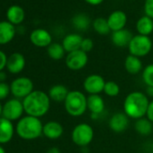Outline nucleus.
I'll list each match as a JSON object with an SVG mask.
<instances>
[{
	"label": "nucleus",
	"mask_w": 153,
	"mask_h": 153,
	"mask_svg": "<svg viewBox=\"0 0 153 153\" xmlns=\"http://www.w3.org/2000/svg\"><path fill=\"white\" fill-rule=\"evenodd\" d=\"M42 129L43 124L41 119L30 115L22 117L16 126L17 135L25 140H33L41 137Z\"/></svg>",
	"instance_id": "nucleus-3"
},
{
	"label": "nucleus",
	"mask_w": 153,
	"mask_h": 153,
	"mask_svg": "<svg viewBox=\"0 0 153 153\" xmlns=\"http://www.w3.org/2000/svg\"><path fill=\"white\" fill-rule=\"evenodd\" d=\"M25 17V13L23 7L17 5L11 6L7 11V18L9 23L12 25H20Z\"/></svg>",
	"instance_id": "nucleus-23"
},
{
	"label": "nucleus",
	"mask_w": 153,
	"mask_h": 153,
	"mask_svg": "<svg viewBox=\"0 0 153 153\" xmlns=\"http://www.w3.org/2000/svg\"><path fill=\"white\" fill-rule=\"evenodd\" d=\"M7 79V74L4 72V70L0 71V82H5Z\"/></svg>",
	"instance_id": "nucleus-39"
},
{
	"label": "nucleus",
	"mask_w": 153,
	"mask_h": 153,
	"mask_svg": "<svg viewBox=\"0 0 153 153\" xmlns=\"http://www.w3.org/2000/svg\"><path fill=\"white\" fill-rule=\"evenodd\" d=\"M84 1L90 6H99L104 2V0H84Z\"/></svg>",
	"instance_id": "nucleus-36"
},
{
	"label": "nucleus",
	"mask_w": 153,
	"mask_h": 153,
	"mask_svg": "<svg viewBox=\"0 0 153 153\" xmlns=\"http://www.w3.org/2000/svg\"><path fill=\"white\" fill-rule=\"evenodd\" d=\"M23 105L27 115L42 118L50 110L51 99L47 93L42 90H33L23 99Z\"/></svg>",
	"instance_id": "nucleus-1"
},
{
	"label": "nucleus",
	"mask_w": 153,
	"mask_h": 153,
	"mask_svg": "<svg viewBox=\"0 0 153 153\" xmlns=\"http://www.w3.org/2000/svg\"><path fill=\"white\" fill-rule=\"evenodd\" d=\"M65 63L68 69L73 71H78L83 69L88 63V53L81 50L75 51L67 53L65 58Z\"/></svg>",
	"instance_id": "nucleus-9"
},
{
	"label": "nucleus",
	"mask_w": 153,
	"mask_h": 153,
	"mask_svg": "<svg viewBox=\"0 0 153 153\" xmlns=\"http://www.w3.org/2000/svg\"><path fill=\"white\" fill-rule=\"evenodd\" d=\"M47 53H48V56L51 59H53V60H60L65 57L67 52L64 50L61 43L52 42L47 48Z\"/></svg>",
	"instance_id": "nucleus-27"
},
{
	"label": "nucleus",
	"mask_w": 153,
	"mask_h": 153,
	"mask_svg": "<svg viewBox=\"0 0 153 153\" xmlns=\"http://www.w3.org/2000/svg\"><path fill=\"white\" fill-rule=\"evenodd\" d=\"M134 129L140 135L148 136L153 131V123L147 117H142L135 121Z\"/></svg>",
	"instance_id": "nucleus-26"
},
{
	"label": "nucleus",
	"mask_w": 153,
	"mask_h": 153,
	"mask_svg": "<svg viewBox=\"0 0 153 153\" xmlns=\"http://www.w3.org/2000/svg\"><path fill=\"white\" fill-rule=\"evenodd\" d=\"M69 91L68 90L67 87L61 84H57L52 86L48 92V96L51 101L56 103H64L66 100Z\"/></svg>",
	"instance_id": "nucleus-21"
},
{
	"label": "nucleus",
	"mask_w": 153,
	"mask_h": 153,
	"mask_svg": "<svg viewBox=\"0 0 153 153\" xmlns=\"http://www.w3.org/2000/svg\"><path fill=\"white\" fill-rule=\"evenodd\" d=\"M106 19L112 33L124 29L127 24V16L122 10L113 11Z\"/></svg>",
	"instance_id": "nucleus-14"
},
{
	"label": "nucleus",
	"mask_w": 153,
	"mask_h": 153,
	"mask_svg": "<svg viewBox=\"0 0 153 153\" xmlns=\"http://www.w3.org/2000/svg\"><path fill=\"white\" fill-rule=\"evenodd\" d=\"M94 48V42L90 38H83V41L81 42L80 50L83 51L86 53L90 52Z\"/></svg>",
	"instance_id": "nucleus-32"
},
{
	"label": "nucleus",
	"mask_w": 153,
	"mask_h": 153,
	"mask_svg": "<svg viewBox=\"0 0 153 153\" xmlns=\"http://www.w3.org/2000/svg\"><path fill=\"white\" fill-rule=\"evenodd\" d=\"M128 50L131 55L138 58L145 57L152 50V41L149 36L140 34L133 35L131 42L129 43Z\"/></svg>",
	"instance_id": "nucleus-6"
},
{
	"label": "nucleus",
	"mask_w": 153,
	"mask_h": 153,
	"mask_svg": "<svg viewBox=\"0 0 153 153\" xmlns=\"http://www.w3.org/2000/svg\"><path fill=\"white\" fill-rule=\"evenodd\" d=\"M7 54L0 50V71L4 70L5 68H7Z\"/></svg>",
	"instance_id": "nucleus-34"
},
{
	"label": "nucleus",
	"mask_w": 153,
	"mask_h": 153,
	"mask_svg": "<svg viewBox=\"0 0 153 153\" xmlns=\"http://www.w3.org/2000/svg\"><path fill=\"white\" fill-rule=\"evenodd\" d=\"M136 31L138 34L149 36L153 33V19L147 16H142L136 22Z\"/></svg>",
	"instance_id": "nucleus-24"
},
{
	"label": "nucleus",
	"mask_w": 153,
	"mask_h": 153,
	"mask_svg": "<svg viewBox=\"0 0 153 153\" xmlns=\"http://www.w3.org/2000/svg\"><path fill=\"white\" fill-rule=\"evenodd\" d=\"M93 29L100 35H107L111 30L109 28L107 19L104 17H97L92 23Z\"/></svg>",
	"instance_id": "nucleus-28"
},
{
	"label": "nucleus",
	"mask_w": 153,
	"mask_h": 153,
	"mask_svg": "<svg viewBox=\"0 0 153 153\" xmlns=\"http://www.w3.org/2000/svg\"><path fill=\"white\" fill-rule=\"evenodd\" d=\"M83 41V37L79 33H69L67 34L62 40V46L67 53L80 50L81 42Z\"/></svg>",
	"instance_id": "nucleus-19"
},
{
	"label": "nucleus",
	"mask_w": 153,
	"mask_h": 153,
	"mask_svg": "<svg viewBox=\"0 0 153 153\" xmlns=\"http://www.w3.org/2000/svg\"><path fill=\"white\" fill-rule=\"evenodd\" d=\"M30 41L36 47L48 48L52 43V37L47 30L37 28L31 33Z\"/></svg>",
	"instance_id": "nucleus-12"
},
{
	"label": "nucleus",
	"mask_w": 153,
	"mask_h": 153,
	"mask_svg": "<svg viewBox=\"0 0 153 153\" xmlns=\"http://www.w3.org/2000/svg\"><path fill=\"white\" fill-rule=\"evenodd\" d=\"M64 107L70 116L79 117L88 110V97L79 90L69 91L64 101Z\"/></svg>",
	"instance_id": "nucleus-4"
},
{
	"label": "nucleus",
	"mask_w": 153,
	"mask_h": 153,
	"mask_svg": "<svg viewBox=\"0 0 153 153\" xmlns=\"http://www.w3.org/2000/svg\"><path fill=\"white\" fill-rule=\"evenodd\" d=\"M151 152L153 153V141H152V144H151Z\"/></svg>",
	"instance_id": "nucleus-42"
},
{
	"label": "nucleus",
	"mask_w": 153,
	"mask_h": 153,
	"mask_svg": "<svg viewBox=\"0 0 153 153\" xmlns=\"http://www.w3.org/2000/svg\"><path fill=\"white\" fill-rule=\"evenodd\" d=\"M143 9L144 15L153 19V0H145Z\"/></svg>",
	"instance_id": "nucleus-33"
},
{
	"label": "nucleus",
	"mask_w": 153,
	"mask_h": 153,
	"mask_svg": "<svg viewBox=\"0 0 153 153\" xmlns=\"http://www.w3.org/2000/svg\"><path fill=\"white\" fill-rule=\"evenodd\" d=\"M26 60L25 56L22 53L19 52H15L12 53L8 58H7V69L8 72L12 74H19L22 72L25 67Z\"/></svg>",
	"instance_id": "nucleus-15"
},
{
	"label": "nucleus",
	"mask_w": 153,
	"mask_h": 153,
	"mask_svg": "<svg viewBox=\"0 0 153 153\" xmlns=\"http://www.w3.org/2000/svg\"><path fill=\"white\" fill-rule=\"evenodd\" d=\"M141 78L146 87L153 88V63L148 64L141 72Z\"/></svg>",
	"instance_id": "nucleus-29"
},
{
	"label": "nucleus",
	"mask_w": 153,
	"mask_h": 153,
	"mask_svg": "<svg viewBox=\"0 0 153 153\" xmlns=\"http://www.w3.org/2000/svg\"><path fill=\"white\" fill-rule=\"evenodd\" d=\"M105 104L100 95H89L88 97V110L91 114L93 120H97L104 114Z\"/></svg>",
	"instance_id": "nucleus-11"
},
{
	"label": "nucleus",
	"mask_w": 153,
	"mask_h": 153,
	"mask_svg": "<svg viewBox=\"0 0 153 153\" xmlns=\"http://www.w3.org/2000/svg\"><path fill=\"white\" fill-rule=\"evenodd\" d=\"M105 80L99 74H91L88 76L83 82V88L89 95H100L104 92Z\"/></svg>",
	"instance_id": "nucleus-10"
},
{
	"label": "nucleus",
	"mask_w": 153,
	"mask_h": 153,
	"mask_svg": "<svg viewBox=\"0 0 153 153\" xmlns=\"http://www.w3.org/2000/svg\"><path fill=\"white\" fill-rule=\"evenodd\" d=\"M95 136L91 125L87 123H81L76 125L71 131V140L74 144L80 148H87L93 140Z\"/></svg>",
	"instance_id": "nucleus-5"
},
{
	"label": "nucleus",
	"mask_w": 153,
	"mask_h": 153,
	"mask_svg": "<svg viewBox=\"0 0 153 153\" xmlns=\"http://www.w3.org/2000/svg\"><path fill=\"white\" fill-rule=\"evenodd\" d=\"M133 37V34L131 31L128 29H123L120 31L113 32L111 35V41L113 44L119 48H124L129 46V43L131 42V39Z\"/></svg>",
	"instance_id": "nucleus-17"
},
{
	"label": "nucleus",
	"mask_w": 153,
	"mask_h": 153,
	"mask_svg": "<svg viewBox=\"0 0 153 153\" xmlns=\"http://www.w3.org/2000/svg\"><path fill=\"white\" fill-rule=\"evenodd\" d=\"M25 113L23 101L17 98H12L7 101L3 105V114L2 117L13 122L20 120L23 114Z\"/></svg>",
	"instance_id": "nucleus-8"
},
{
	"label": "nucleus",
	"mask_w": 153,
	"mask_h": 153,
	"mask_svg": "<svg viewBox=\"0 0 153 153\" xmlns=\"http://www.w3.org/2000/svg\"><path fill=\"white\" fill-rule=\"evenodd\" d=\"M46 153H61V152H60V149L59 148H57V147H51V148H50L46 151Z\"/></svg>",
	"instance_id": "nucleus-38"
},
{
	"label": "nucleus",
	"mask_w": 153,
	"mask_h": 153,
	"mask_svg": "<svg viewBox=\"0 0 153 153\" xmlns=\"http://www.w3.org/2000/svg\"><path fill=\"white\" fill-rule=\"evenodd\" d=\"M64 132V128L60 123L57 121H49L43 124L42 135L49 140H58Z\"/></svg>",
	"instance_id": "nucleus-16"
},
{
	"label": "nucleus",
	"mask_w": 153,
	"mask_h": 153,
	"mask_svg": "<svg viewBox=\"0 0 153 153\" xmlns=\"http://www.w3.org/2000/svg\"><path fill=\"white\" fill-rule=\"evenodd\" d=\"M16 35L15 25L8 21L0 22V45L9 43Z\"/></svg>",
	"instance_id": "nucleus-20"
},
{
	"label": "nucleus",
	"mask_w": 153,
	"mask_h": 153,
	"mask_svg": "<svg viewBox=\"0 0 153 153\" xmlns=\"http://www.w3.org/2000/svg\"><path fill=\"white\" fill-rule=\"evenodd\" d=\"M149 153H152V152H149Z\"/></svg>",
	"instance_id": "nucleus-43"
},
{
	"label": "nucleus",
	"mask_w": 153,
	"mask_h": 153,
	"mask_svg": "<svg viewBox=\"0 0 153 153\" xmlns=\"http://www.w3.org/2000/svg\"><path fill=\"white\" fill-rule=\"evenodd\" d=\"M0 153H7V152H6V149L3 148L2 145H0Z\"/></svg>",
	"instance_id": "nucleus-41"
},
{
	"label": "nucleus",
	"mask_w": 153,
	"mask_h": 153,
	"mask_svg": "<svg viewBox=\"0 0 153 153\" xmlns=\"http://www.w3.org/2000/svg\"><path fill=\"white\" fill-rule=\"evenodd\" d=\"M15 127L11 121L0 117V145L8 143L14 137Z\"/></svg>",
	"instance_id": "nucleus-18"
},
{
	"label": "nucleus",
	"mask_w": 153,
	"mask_h": 153,
	"mask_svg": "<svg viewBox=\"0 0 153 153\" xmlns=\"http://www.w3.org/2000/svg\"><path fill=\"white\" fill-rule=\"evenodd\" d=\"M2 114H3V105L0 102V117H2Z\"/></svg>",
	"instance_id": "nucleus-40"
},
{
	"label": "nucleus",
	"mask_w": 153,
	"mask_h": 153,
	"mask_svg": "<svg viewBox=\"0 0 153 153\" xmlns=\"http://www.w3.org/2000/svg\"><path fill=\"white\" fill-rule=\"evenodd\" d=\"M120 91H121L120 87L116 82H114L113 80H109V81L105 82V88H104V93L107 97H115L120 94Z\"/></svg>",
	"instance_id": "nucleus-30"
},
{
	"label": "nucleus",
	"mask_w": 153,
	"mask_h": 153,
	"mask_svg": "<svg viewBox=\"0 0 153 153\" xmlns=\"http://www.w3.org/2000/svg\"><path fill=\"white\" fill-rule=\"evenodd\" d=\"M149 104V100L145 93L140 91L131 92L123 101V113L130 119H140L146 116Z\"/></svg>",
	"instance_id": "nucleus-2"
},
{
	"label": "nucleus",
	"mask_w": 153,
	"mask_h": 153,
	"mask_svg": "<svg viewBox=\"0 0 153 153\" xmlns=\"http://www.w3.org/2000/svg\"><path fill=\"white\" fill-rule=\"evenodd\" d=\"M146 117L153 123V99L151 101H149L148 110H147V113H146Z\"/></svg>",
	"instance_id": "nucleus-35"
},
{
	"label": "nucleus",
	"mask_w": 153,
	"mask_h": 153,
	"mask_svg": "<svg viewBox=\"0 0 153 153\" xmlns=\"http://www.w3.org/2000/svg\"><path fill=\"white\" fill-rule=\"evenodd\" d=\"M125 70L131 75H137L143 70V64L140 58L129 54L124 60Z\"/></svg>",
	"instance_id": "nucleus-22"
},
{
	"label": "nucleus",
	"mask_w": 153,
	"mask_h": 153,
	"mask_svg": "<svg viewBox=\"0 0 153 153\" xmlns=\"http://www.w3.org/2000/svg\"><path fill=\"white\" fill-rule=\"evenodd\" d=\"M71 24L73 27L79 31H86L89 28L91 25L90 17L83 13L75 15L71 19Z\"/></svg>",
	"instance_id": "nucleus-25"
},
{
	"label": "nucleus",
	"mask_w": 153,
	"mask_h": 153,
	"mask_svg": "<svg viewBox=\"0 0 153 153\" xmlns=\"http://www.w3.org/2000/svg\"><path fill=\"white\" fill-rule=\"evenodd\" d=\"M146 96L149 97H153V88L152 87H147L146 88V91H145Z\"/></svg>",
	"instance_id": "nucleus-37"
},
{
	"label": "nucleus",
	"mask_w": 153,
	"mask_h": 153,
	"mask_svg": "<svg viewBox=\"0 0 153 153\" xmlns=\"http://www.w3.org/2000/svg\"><path fill=\"white\" fill-rule=\"evenodd\" d=\"M11 93L17 99H25L33 91V82L27 76H19L10 84Z\"/></svg>",
	"instance_id": "nucleus-7"
},
{
	"label": "nucleus",
	"mask_w": 153,
	"mask_h": 153,
	"mask_svg": "<svg viewBox=\"0 0 153 153\" xmlns=\"http://www.w3.org/2000/svg\"><path fill=\"white\" fill-rule=\"evenodd\" d=\"M129 123L130 118L123 112L115 113L109 119V128L115 133H122L125 131Z\"/></svg>",
	"instance_id": "nucleus-13"
},
{
	"label": "nucleus",
	"mask_w": 153,
	"mask_h": 153,
	"mask_svg": "<svg viewBox=\"0 0 153 153\" xmlns=\"http://www.w3.org/2000/svg\"><path fill=\"white\" fill-rule=\"evenodd\" d=\"M11 93L10 85L6 82H0V101L5 100Z\"/></svg>",
	"instance_id": "nucleus-31"
}]
</instances>
